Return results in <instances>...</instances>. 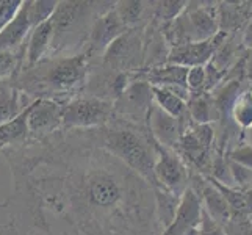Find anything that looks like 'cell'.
Returning a JSON list of instances; mask_svg holds the SVG:
<instances>
[{
  "label": "cell",
  "mask_w": 252,
  "mask_h": 235,
  "mask_svg": "<svg viewBox=\"0 0 252 235\" xmlns=\"http://www.w3.org/2000/svg\"><path fill=\"white\" fill-rule=\"evenodd\" d=\"M90 67L88 58L82 52L75 55L47 57L38 65L22 69L14 80L30 101L54 99L66 103L86 85Z\"/></svg>",
  "instance_id": "1"
},
{
  "label": "cell",
  "mask_w": 252,
  "mask_h": 235,
  "mask_svg": "<svg viewBox=\"0 0 252 235\" xmlns=\"http://www.w3.org/2000/svg\"><path fill=\"white\" fill-rule=\"evenodd\" d=\"M90 134L95 144L141 177L151 188L155 185L154 165L157 159V144L147 127L113 116L107 126L90 130Z\"/></svg>",
  "instance_id": "2"
},
{
  "label": "cell",
  "mask_w": 252,
  "mask_h": 235,
  "mask_svg": "<svg viewBox=\"0 0 252 235\" xmlns=\"http://www.w3.org/2000/svg\"><path fill=\"white\" fill-rule=\"evenodd\" d=\"M94 5L95 3L93 2H58L54 14L49 19L52 24V46L49 57L80 54L77 49L85 47L95 17L111 8L99 11V8Z\"/></svg>",
  "instance_id": "3"
},
{
  "label": "cell",
  "mask_w": 252,
  "mask_h": 235,
  "mask_svg": "<svg viewBox=\"0 0 252 235\" xmlns=\"http://www.w3.org/2000/svg\"><path fill=\"white\" fill-rule=\"evenodd\" d=\"M115 116L113 102L88 94L74 96L63 105V130H95Z\"/></svg>",
  "instance_id": "4"
},
{
  "label": "cell",
  "mask_w": 252,
  "mask_h": 235,
  "mask_svg": "<svg viewBox=\"0 0 252 235\" xmlns=\"http://www.w3.org/2000/svg\"><path fill=\"white\" fill-rule=\"evenodd\" d=\"M102 67L113 72H138L143 69L144 39L138 29H128L103 52Z\"/></svg>",
  "instance_id": "5"
},
{
  "label": "cell",
  "mask_w": 252,
  "mask_h": 235,
  "mask_svg": "<svg viewBox=\"0 0 252 235\" xmlns=\"http://www.w3.org/2000/svg\"><path fill=\"white\" fill-rule=\"evenodd\" d=\"M152 105L154 99L151 85L141 80L138 77V72L135 74L133 82L127 86L126 91L113 102L115 118L141 127H147V116H149Z\"/></svg>",
  "instance_id": "6"
},
{
  "label": "cell",
  "mask_w": 252,
  "mask_h": 235,
  "mask_svg": "<svg viewBox=\"0 0 252 235\" xmlns=\"http://www.w3.org/2000/svg\"><path fill=\"white\" fill-rule=\"evenodd\" d=\"M189 169L176 151L164 149L157 144V159L154 165L155 185L164 188L176 196H182L189 187Z\"/></svg>",
  "instance_id": "7"
},
{
  "label": "cell",
  "mask_w": 252,
  "mask_h": 235,
  "mask_svg": "<svg viewBox=\"0 0 252 235\" xmlns=\"http://www.w3.org/2000/svg\"><path fill=\"white\" fill-rule=\"evenodd\" d=\"M127 30L128 29L119 19V16L115 11V5H113L110 10L95 17L82 54L86 55L91 65L95 57H102L103 52Z\"/></svg>",
  "instance_id": "8"
},
{
  "label": "cell",
  "mask_w": 252,
  "mask_h": 235,
  "mask_svg": "<svg viewBox=\"0 0 252 235\" xmlns=\"http://www.w3.org/2000/svg\"><path fill=\"white\" fill-rule=\"evenodd\" d=\"M63 105L54 99H36L30 103L29 140L41 141L63 130Z\"/></svg>",
  "instance_id": "9"
},
{
  "label": "cell",
  "mask_w": 252,
  "mask_h": 235,
  "mask_svg": "<svg viewBox=\"0 0 252 235\" xmlns=\"http://www.w3.org/2000/svg\"><path fill=\"white\" fill-rule=\"evenodd\" d=\"M225 38H227V33L218 32L210 39L199 42H187V44H182L177 47H171L166 63L184 67L205 66L215 55V52L220 49Z\"/></svg>",
  "instance_id": "10"
},
{
  "label": "cell",
  "mask_w": 252,
  "mask_h": 235,
  "mask_svg": "<svg viewBox=\"0 0 252 235\" xmlns=\"http://www.w3.org/2000/svg\"><path fill=\"white\" fill-rule=\"evenodd\" d=\"M202 218V204L196 191L188 187L180 196L176 216L160 235H197Z\"/></svg>",
  "instance_id": "11"
},
{
  "label": "cell",
  "mask_w": 252,
  "mask_h": 235,
  "mask_svg": "<svg viewBox=\"0 0 252 235\" xmlns=\"http://www.w3.org/2000/svg\"><path fill=\"white\" fill-rule=\"evenodd\" d=\"M188 124L189 121H180L177 118H172L168 113L160 110L157 105H152L149 116H147V130H149L152 140L158 146L169 151H176L180 136Z\"/></svg>",
  "instance_id": "12"
},
{
  "label": "cell",
  "mask_w": 252,
  "mask_h": 235,
  "mask_svg": "<svg viewBox=\"0 0 252 235\" xmlns=\"http://www.w3.org/2000/svg\"><path fill=\"white\" fill-rule=\"evenodd\" d=\"M33 29L34 27L29 16L27 2H22L19 13L0 33V50L25 52V42H27L29 34Z\"/></svg>",
  "instance_id": "13"
},
{
  "label": "cell",
  "mask_w": 252,
  "mask_h": 235,
  "mask_svg": "<svg viewBox=\"0 0 252 235\" xmlns=\"http://www.w3.org/2000/svg\"><path fill=\"white\" fill-rule=\"evenodd\" d=\"M32 102L16 85L14 77L0 80V126L21 115Z\"/></svg>",
  "instance_id": "14"
},
{
  "label": "cell",
  "mask_w": 252,
  "mask_h": 235,
  "mask_svg": "<svg viewBox=\"0 0 252 235\" xmlns=\"http://www.w3.org/2000/svg\"><path fill=\"white\" fill-rule=\"evenodd\" d=\"M52 46V24L46 21L36 25L29 34V39L25 42V55L22 69L32 67L38 65L41 60H44L50 54Z\"/></svg>",
  "instance_id": "15"
},
{
  "label": "cell",
  "mask_w": 252,
  "mask_h": 235,
  "mask_svg": "<svg viewBox=\"0 0 252 235\" xmlns=\"http://www.w3.org/2000/svg\"><path fill=\"white\" fill-rule=\"evenodd\" d=\"M220 32L237 33L243 24H248L252 17V2H221L218 3Z\"/></svg>",
  "instance_id": "16"
},
{
  "label": "cell",
  "mask_w": 252,
  "mask_h": 235,
  "mask_svg": "<svg viewBox=\"0 0 252 235\" xmlns=\"http://www.w3.org/2000/svg\"><path fill=\"white\" fill-rule=\"evenodd\" d=\"M187 115L189 123L193 124H212L213 121H218L212 94H191L187 101Z\"/></svg>",
  "instance_id": "17"
},
{
  "label": "cell",
  "mask_w": 252,
  "mask_h": 235,
  "mask_svg": "<svg viewBox=\"0 0 252 235\" xmlns=\"http://www.w3.org/2000/svg\"><path fill=\"white\" fill-rule=\"evenodd\" d=\"M154 205H155V221H157L160 232H163L172 223L176 216L177 207L180 202V196H176L161 187H152Z\"/></svg>",
  "instance_id": "18"
},
{
  "label": "cell",
  "mask_w": 252,
  "mask_h": 235,
  "mask_svg": "<svg viewBox=\"0 0 252 235\" xmlns=\"http://www.w3.org/2000/svg\"><path fill=\"white\" fill-rule=\"evenodd\" d=\"M154 105H157L160 110L168 113L172 118H177L180 121H189L187 115V101L182 99L176 93L169 91L168 88L161 86H151Z\"/></svg>",
  "instance_id": "19"
},
{
  "label": "cell",
  "mask_w": 252,
  "mask_h": 235,
  "mask_svg": "<svg viewBox=\"0 0 252 235\" xmlns=\"http://www.w3.org/2000/svg\"><path fill=\"white\" fill-rule=\"evenodd\" d=\"M29 111L30 105L25 108L21 115H17L10 123L0 126V143L5 147H11L13 144H24L29 141Z\"/></svg>",
  "instance_id": "20"
},
{
  "label": "cell",
  "mask_w": 252,
  "mask_h": 235,
  "mask_svg": "<svg viewBox=\"0 0 252 235\" xmlns=\"http://www.w3.org/2000/svg\"><path fill=\"white\" fill-rule=\"evenodd\" d=\"M229 116L243 132L252 126V86H246L240 91L232 103Z\"/></svg>",
  "instance_id": "21"
},
{
  "label": "cell",
  "mask_w": 252,
  "mask_h": 235,
  "mask_svg": "<svg viewBox=\"0 0 252 235\" xmlns=\"http://www.w3.org/2000/svg\"><path fill=\"white\" fill-rule=\"evenodd\" d=\"M146 5L147 2H116L115 11L127 29H138V24L144 19L151 8Z\"/></svg>",
  "instance_id": "22"
},
{
  "label": "cell",
  "mask_w": 252,
  "mask_h": 235,
  "mask_svg": "<svg viewBox=\"0 0 252 235\" xmlns=\"http://www.w3.org/2000/svg\"><path fill=\"white\" fill-rule=\"evenodd\" d=\"M25 52L0 50V80L13 78L22 71Z\"/></svg>",
  "instance_id": "23"
},
{
  "label": "cell",
  "mask_w": 252,
  "mask_h": 235,
  "mask_svg": "<svg viewBox=\"0 0 252 235\" xmlns=\"http://www.w3.org/2000/svg\"><path fill=\"white\" fill-rule=\"evenodd\" d=\"M58 2H55V0H34V2H27L29 16L33 27L49 21L52 14H54Z\"/></svg>",
  "instance_id": "24"
},
{
  "label": "cell",
  "mask_w": 252,
  "mask_h": 235,
  "mask_svg": "<svg viewBox=\"0 0 252 235\" xmlns=\"http://www.w3.org/2000/svg\"><path fill=\"white\" fill-rule=\"evenodd\" d=\"M185 83H187V90L189 96L205 93V67L204 66L188 67Z\"/></svg>",
  "instance_id": "25"
},
{
  "label": "cell",
  "mask_w": 252,
  "mask_h": 235,
  "mask_svg": "<svg viewBox=\"0 0 252 235\" xmlns=\"http://www.w3.org/2000/svg\"><path fill=\"white\" fill-rule=\"evenodd\" d=\"M229 169H230V176H232L233 187H235V188L245 191L252 185V169L240 167V165L233 163L230 160H229Z\"/></svg>",
  "instance_id": "26"
},
{
  "label": "cell",
  "mask_w": 252,
  "mask_h": 235,
  "mask_svg": "<svg viewBox=\"0 0 252 235\" xmlns=\"http://www.w3.org/2000/svg\"><path fill=\"white\" fill-rule=\"evenodd\" d=\"M225 157H227L230 162L240 165V167L252 169V146L246 143H240L235 147H232Z\"/></svg>",
  "instance_id": "27"
},
{
  "label": "cell",
  "mask_w": 252,
  "mask_h": 235,
  "mask_svg": "<svg viewBox=\"0 0 252 235\" xmlns=\"http://www.w3.org/2000/svg\"><path fill=\"white\" fill-rule=\"evenodd\" d=\"M22 6L21 0H0V33L10 24Z\"/></svg>",
  "instance_id": "28"
},
{
  "label": "cell",
  "mask_w": 252,
  "mask_h": 235,
  "mask_svg": "<svg viewBox=\"0 0 252 235\" xmlns=\"http://www.w3.org/2000/svg\"><path fill=\"white\" fill-rule=\"evenodd\" d=\"M197 235H227V234H225L222 226L215 223L202 208V218H201V226H199Z\"/></svg>",
  "instance_id": "29"
},
{
  "label": "cell",
  "mask_w": 252,
  "mask_h": 235,
  "mask_svg": "<svg viewBox=\"0 0 252 235\" xmlns=\"http://www.w3.org/2000/svg\"><path fill=\"white\" fill-rule=\"evenodd\" d=\"M245 74H246V82L249 83V86H252V49H246Z\"/></svg>",
  "instance_id": "30"
},
{
  "label": "cell",
  "mask_w": 252,
  "mask_h": 235,
  "mask_svg": "<svg viewBox=\"0 0 252 235\" xmlns=\"http://www.w3.org/2000/svg\"><path fill=\"white\" fill-rule=\"evenodd\" d=\"M241 41H243V46H245V49H252V17L246 24V29H245V32H243Z\"/></svg>",
  "instance_id": "31"
},
{
  "label": "cell",
  "mask_w": 252,
  "mask_h": 235,
  "mask_svg": "<svg viewBox=\"0 0 252 235\" xmlns=\"http://www.w3.org/2000/svg\"><path fill=\"white\" fill-rule=\"evenodd\" d=\"M245 193V204H246V212H248V215L252 212V185L248 188V190H245L243 191Z\"/></svg>",
  "instance_id": "32"
},
{
  "label": "cell",
  "mask_w": 252,
  "mask_h": 235,
  "mask_svg": "<svg viewBox=\"0 0 252 235\" xmlns=\"http://www.w3.org/2000/svg\"><path fill=\"white\" fill-rule=\"evenodd\" d=\"M241 138H243V143H246V144L252 146V126H251L249 129H246L245 132H243Z\"/></svg>",
  "instance_id": "33"
},
{
  "label": "cell",
  "mask_w": 252,
  "mask_h": 235,
  "mask_svg": "<svg viewBox=\"0 0 252 235\" xmlns=\"http://www.w3.org/2000/svg\"><path fill=\"white\" fill-rule=\"evenodd\" d=\"M248 223H249V228H251V232H252V212L248 215Z\"/></svg>",
  "instance_id": "34"
},
{
  "label": "cell",
  "mask_w": 252,
  "mask_h": 235,
  "mask_svg": "<svg viewBox=\"0 0 252 235\" xmlns=\"http://www.w3.org/2000/svg\"><path fill=\"white\" fill-rule=\"evenodd\" d=\"M5 149V144H2V143H0V152H2Z\"/></svg>",
  "instance_id": "35"
}]
</instances>
